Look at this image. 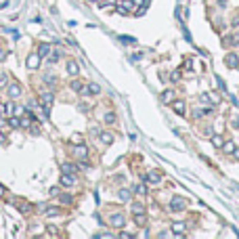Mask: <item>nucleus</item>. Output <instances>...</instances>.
<instances>
[{"label":"nucleus","mask_w":239,"mask_h":239,"mask_svg":"<svg viewBox=\"0 0 239 239\" xmlns=\"http://www.w3.org/2000/svg\"><path fill=\"white\" fill-rule=\"evenodd\" d=\"M122 42H134V38H128V36H122Z\"/></svg>","instance_id":"a211bd4d"},{"label":"nucleus","mask_w":239,"mask_h":239,"mask_svg":"<svg viewBox=\"0 0 239 239\" xmlns=\"http://www.w3.org/2000/svg\"><path fill=\"white\" fill-rule=\"evenodd\" d=\"M225 151H227V153H233V151H235V145H233V143H227V145H225Z\"/></svg>","instance_id":"ddd939ff"},{"label":"nucleus","mask_w":239,"mask_h":239,"mask_svg":"<svg viewBox=\"0 0 239 239\" xmlns=\"http://www.w3.org/2000/svg\"><path fill=\"white\" fill-rule=\"evenodd\" d=\"M147 180H149V182H153V185H157V182L162 180V178H159V172H149V178H147Z\"/></svg>","instance_id":"7ed1b4c3"},{"label":"nucleus","mask_w":239,"mask_h":239,"mask_svg":"<svg viewBox=\"0 0 239 239\" xmlns=\"http://www.w3.org/2000/svg\"><path fill=\"white\" fill-rule=\"evenodd\" d=\"M172 107L176 109V113H178V116H185V103H182V101H174V103H172Z\"/></svg>","instance_id":"f03ea898"},{"label":"nucleus","mask_w":239,"mask_h":239,"mask_svg":"<svg viewBox=\"0 0 239 239\" xmlns=\"http://www.w3.org/2000/svg\"><path fill=\"white\" fill-rule=\"evenodd\" d=\"M99 90H101V88H99V86H96V84H90V86H88V92H99Z\"/></svg>","instance_id":"4468645a"},{"label":"nucleus","mask_w":239,"mask_h":239,"mask_svg":"<svg viewBox=\"0 0 239 239\" xmlns=\"http://www.w3.org/2000/svg\"><path fill=\"white\" fill-rule=\"evenodd\" d=\"M170 208H172L174 212H180V210L185 208V199H182V197H174V199L170 202Z\"/></svg>","instance_id":"f257e3e1"},{"label":"nucleus","mask_w":239,"mask_h":239,"mask_svg":"<svg viewBox=\"0 0 239 239\" xmlns=\"http://www.w3.org/2000/svg\"><path fill=\"white\" fill-rule=\"evenodd\" d=\"M233 155H235V157H239V149H235V151H233Z\"/></svg>","instance_id":"6ab92c4d"},{"label":"nucleus","mask_w":239,"mask_h":239,"mask_svg":"<svg viewBox=\"0 0 239 239\" xmlns=\"http://www.w3.org/2000/svg\"><path fill=\"white\" fill-rule=\"evenodd\" d=\"M227 65L229 67H237V57H235V55H229L227 57Z\"/></svg>","instance_id":"20e7f679"},{"label":"nucleus","mask_w":239,"mask_h":239,"mask_svg":"<svg viewBox=\"0 0 239 239\" xmlns=\"http://www.w3.org/2000/svg\"><path fill=\"white\" fill-rule=\"evenodd\" d=\"M162 101H164V103H170V101H172V90H166V92L162 95Z\"/></svg>","instance_id":"0eeeda50"},{"label":"nucleus","mask_w":239,"mask_h":239,"mask_svg":"<svg viewBox=\"0 0 239 239\" xmlns=\"http://www.w3.org/2000/svg\"><path fill=\"white\" fill-rule=\"evenodd\" d=\"M120 199H124V202H128V199H130V193L126 191V189H122V191H120Z\"/></svg>","instance_id":"f8f14e48"},{"label":"nucleus","mask_w":239,"mask_h":239,"mask_svg":"<svg viewBox=\"0 0 239 239\" xmlns=\"http://www.w3.org/2000/svg\"><path fill=\"white\" fill-rule=\"evenodd\" d=\"M69 72H72V73H76V72H78V65H76L73 61H72V63H69Z\"/></svg>","instance_id":"dca6fc26"},{"label":"nucleus","mask_w":239,"mask_h":239,"mask_svg":"<svg viewBox=\"0 0 239 239\" xmlns=\"http://www.w3.org/2000/svg\"><path fill=\"white\" fill-rule=\"evenodd\" d=\"M111 222H113L116 227H120V225H124V216H122V214H116L113 218H111Z\"/></svg>","instance_id":"39448f33"},{"label":"nucleus","mask_w":239,"mask_h":239,"mask_svg":"<svg viewBox=\"0 0 239 239\" xmlns=\"http://www.w3.org/2000/svg\"><path fill=\"white\" fill-rule=\"evenodd\" d=\"M105 120H107V122H116V116H113V113H107Z\"/></svg>","instance_id":"f3484780"},{"label":"nucleus","mask_w":239,"mask_h":239,"mask_svg":"<svg viewBox=\"0 0 239 239\" xmlns=\"http://www.w3.org/2000/svg\"><path fill=\"white\" fill-rule=\"evenodd\" d=\"M76 155H86V149H84V147H78V149H76Z\"/></svg>","instance_id":"2eb2a0df"},{"label":"nucleus","mask_w":239,"mask_h":239,"mask_svg":"<svg viewBox=\"0 0 239 239\" xmlns=\"http://www.w3.org/2000/svg\"><path fill=\"white\" fill-rule=\"evenodd\" d=\"M212 145H214V147H222V136H218V134H214V136H212Z\"/></svg>","instance_id":"423d86ee"},{"label":"nucleus","mask_w":239,"mask_h":239,"mask_svg":"<svg viewBox=\"0 0 239 239\" xmlns=\"http://www.w3.org/2000/svg\"><path fill=\"white\" fill-rule=\"evenodd\" d=\"M172 231H176V233H182V231H185V225H182V222H176V225H172Z\"/></svg>","instance_id":"9b49d317"},{"label":"nucleus","mask_w":239,"mask_h":239,"mask_svg":"<svg viewBox=\"0 0 239 239\" xmlns=\"http://www.w3.org/2000/svg\"><path fill=\"white\" fill-rule=\"evenodd\" d=\"M101 141H103V143H111V141H113V136H111V134H107V132H103V134H101Z\"/></svg>","instance_id":"6e6552de"},{"label":"nucleus","mask_w":239,"mask_h":239,"mask_svg":"<svg viewBox=\"0 0 239 239\" xmlns=\"http://www.w3.org/2000/svg\"><path fill=\"white\" fill-rule=\"evenodd\" d=\"M132 212H134V214H143L145 208L143 206H139V203H134V206H132Z\"/></svg>","instance_id":"1a4fd4ad"},{"label":"nucleus","mask_w":239,"mask_h":239,"mask_svg":"<svg viewBox=\"0 0 239 239\" xmlns=\"http://www.w3.org/2000/svg\"><path fill=\"white\" fill-rule=\"evenodd\" d=\"M134 193H136V195H145V193H147V189H145V185H136V189H134Z\"/></svg>","instance_id":"9d476101"}]
</instances>
